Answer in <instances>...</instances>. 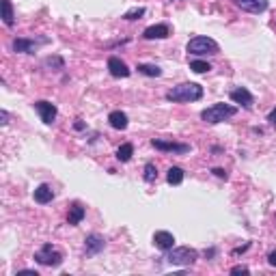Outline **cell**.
<instances>
[{
	"mask_svg": "<svg viewBox=\"0 0 276 276\" xmlns=\"http://www.w3.org/2000/svg\"><path fill=\"white\" fill-rule=\"evenodd\" d=\"M0 119H3V121H0V123H3V125H7V123H9V112H7V110H3V112H0Z\"/></svg>",
	"mask_w": 276,
	"mask_h": 276,
	"instance_id": "29",
	"label": "cell"
},
{
	"mask_svg": "<svg viewBox=\"0 0 276 276\" xmlns=\"http://www.w3.org/2000/svg\"><path fill=\"white\" fill-rule=\"evenodd\" d=\"M166 261L170 265H192L199 259V253L190 246H173L170 250H166Z\"/></svg>",
	"mask_w": 276,
	"mask_h": 276,
	"instance_id": "3",
	"label": "cell"
},
{
	"mask_svg": "<svg viewBox=\"0 0 276 276\" xmlns=\"http://www.w3.org/2000/svg\"><path fill=\"white\" fill-rule=\"evenodd\" d=\"M214 175H216V177H222V179H226V170H222V168H214Z\"/></svg>",
	"mask_w": 276,
	"mask_h": 276,
	"instance_id": "30",
	"label": "cell"
},
{
	"mask_svg": "<svg viewBox=\"0 0 276 276\" xmlns=\"http://www.w3.org/2000/svg\"><path fill=\"white\" fill-rule=\"evenodd\" d=\"M104 246H106V240H104L102 235H97V233L86 235V240H84V253H86V257H93L97 253H102Z\"/></svg>",
	"mask_w": 276,
	"mask_h": 276,
	"instance_id": "8",
	"label": "cell"
},
{
	"mask_svg": "<svg viewBox=\"0 0 276 276\" xmlns=\"http://www.w3.org/2000/svg\"><path fill=\"white\" fill-rule=\"evenodd\" d=\"M32 108L37 110V115L41 117V121L45 125H52L54 121H56V115H59V110H56V106L52 102H45V100H39L32 104Z\"/></svg>",
	"mask_w": 276,
	"mask_h": 276,
	"instance_id": "6",
	"label": "cell"
},
{
	"mask_svg": "<svg viewBox=\"0 0 276 276\" xmlns=\"http://www.w3.org/2000/svg\"><path fill=\"white\" fill-rule=\"evenodd\" d=\"M45 65H48V67H56V69L65 67V63H63L61 56H50V59H45Z\"/></svg>",
	"mask_w": 276,
	"mask_h": 276,
	"instance_id": "25",
	"label": "cell"
},
{
	"mask_svg": "<svg viewBox=\"0 0 276 276\" xmlns=\"http://www.w3.org/2000/svg\"><path fill=\"white\" fill-rule=\"evenodd\" d=\"M231 274H248V267L246 265H235L231 270Z\"/></svg>",
	"mask_w": 276,
	"mask_h": 276,
	"instance_id": "26",
	"label": "cell"
},
{
	"mask_svg": "<svg viewBox=\"0 0 276 276\" xmlns=\"http://www.w3.org/2000/svg\"><path fill=\"white\" fill-rule=\"evenodd\" d=\"M141 74L145 76H151V78H158L162 76V69L158 67V65H149V63H138V67H136Z\"/></svg>",
	"mask_w": 276,
	"mask_h": 276,
	"instance_id": "21",
	"label": "cell"
},
{
	"mask_svg": "<svg viewBox=\"0 0 276 276\" xmlns=\"http://www.w3.org/2000/svg\"><path fill=\"white\" fill-rule=\"evenodd\" d=\"M166 181H168L170 186H179V183L183 181V168H179V166H170L168 173H166Z\"/></svg>",
	"mask_w": 276,
	"mask_h": 276,
	"instance_id": "18",
	"label": "cell"
},
{
	"mask_svg": "<svg viewBox=\"0 0 276 276\" xmlns=\"http://www.w3.org/2000/svg\"><path fill=\"white\" fill-rule=\"evenodd\" d=\"M267 263H270L272 267H276V250H272V253L267 255Z\"/></svg>",
	"mask_w": 276,
	"mask_h": 276,
	"instance_id": "28",
	"label": "cell"
},
{
	"mask_svg": "<svg viewBox=\"0 0 276 276\" xmlns=\"http://www.w3.org/2000/svg\"><path fill=\"white\" fill-rule=\"evenodd\" d=\"M108 121L115 129H125L127 127V115L125 112H121V110H112L108 115Z\"/></svg>",
	"mask_w": 276,
	"mask_h": 276,
	"instance_id": "17",
	"label": "cell"
},
{
	"mask_svg": "<svg viewBox=\"0 0 276 276\" xmlns=\"http://www.w3.org/2000/svg\"><path fill=\"white\" fill-rule=\"evenodd\" d=\"M235 5L240 7L242 11H246V13H263L267 9V0H233Z\"/></svg>",
	"mask_w": 276,
	"mask_h": 276,
	"instance_id": "9",
	"label": "cell"
},
{
	"mask_svg": "<svg viewBox=\"0 0 276 276\" xmlns=\"http://www.w3.org/2000/svg\"><path fill=\"white\" fill-rule=\"evenodd\" d=\"M3 22H5L9 28L15 24V15H13V5H11V0H3Z\"/></svg>",
	"mask_w": 276,
	"mask_h": 276,
	"instance_id": "20",
	"label": "cell"
},
{
	"mask_svg": "<svg viewBox=\"0 0 276 276\" xmlns=\"http://www.w3.org/2000/svg\"><path fill=\"white\" fill-rule=\"evenodd\" d=\"M134 156V145L132 143H123L121 147L117 149V160L119 162H129Z\"/></svg>",
	"mask_w": 276,
	"mask_h": 276,
	"instance_id": "19",
	"label": "cell"
},
{
	"mask_svg": "<svg viewBox=\"0 0 276 276\" xmlns=\"http://www.w3.org/2000/svg\"><path fill=\"white\" fill-rule=\"evenodd\" d=\"M186 50H188V54H194V56H205V54H218L220 52V45L212 37H194L188 41Z\"/></svg>",
	"mask_w": 276,
	"mask_h": 276,
	"instance_id": "4",
	"label": "cell"
},
{
	"mask_svg": "<svg viewBox=\"0 0 276 276\" xmlns=\"http://www.w3.org/2000/svg\"><path fill=\"white\" fill-rule=\"evenodd\" d=\"M235 115H238V108L235 106H229V104H214V106H209L201 112V119L209 125H216V123H222V121L235 117Z\"/></svg>",
	"mask_w": 276,
	"mask_h": 276,
	"instance_id": "2",
	"label": "cell"
},
{
	"mask_svg": "<svg viewBox=\"0 0 276 276\" xmlns=\"http://www.w3.org/2000/svg\"><path fill=\"white\" fill-rule=\"evenodd\" d=\"M267 121H270V125H274V127H276V108H272V110H270V115H267Z\"/></svg>",
	"mask_w": 276,
	"mask_h": 276,
	"instance_id": "27",
	"label": "cell"
},
{
	"mask_svg": "<svg viewBox=\"0 0 276 276\" xmlns=\"http://www.w3.org/2000/svg\"><path fill=\"white\" fill-rule=\"evenodd\" d=\"M153 244L166 253V250H170L175 246V235L168 233V231H156V235H153Z\"/></svg>",
	"mask_w": 276,
	"mask_h": 276,
	"instance_id": "13",
	"label": "cell"
},
{
	"mask_svg": "<svg viewBox=\"0 0 276 276\" xmlns=\"http://www.w3.org/2000/svg\"><path fill=\"white\" fill-rule=\"evenodd\" d=\"M231 102L240 104V106H244V108H253L255 97H253V93H250L248 88L240 86V88H235V91H231Z\"/></svg>",
	"mask_w": 276,
	"mask_h": 276,
	"instance_id": "11",
	"label": "cell"
},
{
	"mask_svg": "<svg viewBox=\"0 0 276 276\" xmlns=\"http://www.w3.org/2000/svg\"><path fill=\"white\" fill-rule=\"evenodd\" d=\"M86 216V209L80 205V203H74V205L69 207V214H67V222L69 224H80L82 222V218Z\"/></svg>",
	"mask_w": 276,
	"mask_h": 276,
	"instance_id": "16",
	"label": "cell"
},
{
	"mask_svg": "<svg viewBox=\"0 0 276 276\" xmlns=\"http://www.w3.org/2000/svg\"><path fill=\"white\" fill-rule=\"evenodd\" d=\"M151 145L156 147L158 151H168V153H179V156H183V153H190V145L186 143H175V141H162V138H153Z\"/></svg>",
	"mask_w": 276,
	"mask_h": 276,
	"instance_id": "7",
	"label": "cell"
},
{
	"mask_svg": "<svg viewBox=\"0 0 276 276\" xmlns=\"http://www.w3.org/2000/svg\"><path fill=\"white\" fill-rule=\"evenodd\" d=\"M35 261L41 263V265H48V267H56V265L63 263V255L52 244H45L35 253Z\"/></svg>",
	"mask_w": 276,
	"mask_h": 276,
	"instance_id": "5",
	"label": "cell"
},
{
	"mask_svg": "<svg viewBox=\"0 0 276 276\" xmlns=\"http://www.w3.org/2000/svg\"><path fill=\"white\" fill-rule=\"evenodd\" d=\"M145 15V7H134V9H129L125 15H123V20L127 22H132V20H141Z\"/></svg>",
	"mask_w": 276,
	"mask_h": 276,
	"instance_id": "24",
	"label": "cell"
},
{
	"mask_svg": "<svg viewBox=\"0 0 276 276\" xmlns=\"http://www.w3.org/2000/svg\"><path fill=\"white\" fill-rule=\"evenodd\" d=\"M170 35V28H168V24H153V26H149V28H145V32H143V37L145 39H166Z\"/></svg>",
	"mask_w": 276,
	"mask_h": 276,
	"instance_id": "14",
	"label": "cell"
},
{
	"mask_svg": "<svg viewBox=\"0 0 276 276\" xmlns=\"http://www.w3.org/2000/svg\"><path fill=\"white\" fill-rule=\"evenodd\" d=\"M41 43H48V39H39V41H35V39H15L13 50L15 52H24V54H32Z\"/></svg>",
	"mask_w": 276,
	"mask_h": 276,
	"instance_id": "10",
	"label": "cell"
},
{
	"mask_svg": "<svg viewBox=\"0 0 276 276\" xmlns=\"http://www.w3.org/2000/svg\"><path fill=\"white\" fill-rule=\"evenodd\" d=\"M108 71H110V76H115V78H127L132 74L129 67L119 59V56H110L108 59Z\"/></svg>",
	"mask_w": 276,
	"mask_h": 276,
	"instance_id": "12",
	"label": "cell"
},
{
	"mask_svg": "<svg viewBox=\"0 0 276 276\" xmlns=\"http://www.w3.org/2000/svg\"><path fill=\"white\" fill-rule=\"evenodd\" d=\"M201 97H203V86L197 84V82L177 84V86H173V88H170V91L166 93V100H168V102H179V104L199 102Z\"/></svg>",
	"mask_w": 276,
	"mask_h": 276,
	"instance_id": "1",
	"label": "cell"
},
{
	"mask_svg": "<svg viewBox=\"0 0 276 276\" xmlns=\"http://www.w3.org/2000/svg\"><path fill=\"white\" fill-rule=\"evenodd\" d=\"M32 197H35V203H39V205H48V203H52V199H54V190H52V186L41 183L35 188Z\"/></svg>",
	"mask_w": 276,
	"mask_h": 276,
	"instance_id": "15",
	"label": "cell"
},
{
	"mask_svg": "<svg viewBox=\"0 0 276 276\" xmlns=\"http://www.w3.org/2000/svg\"><path fill=\"white\" fill-rule=\"evenodd\" d=\"M190 69L194 74H207V71L212 69V65L205 63V61H190Z\"/></svg>",
	"mask_w": 276,
	"mask_h": 276,
	"instance_id": "23",
	"label": "cell"
},
{
	"mask_svg": "<svg viewBox=\"0 0 276 276\" xmlns=\"http://www.w3.org/2000/svg\"><path fill=\"white\" fill-rule=\"evenodd\" d=\"M145 181L147 183H153L158 179V168H156V164H153V162H147V164H145Z\"/></svg>",
	"mask_w": 276,
	"mask_h": 276,
	"instance_id": "22",
	"label": "cell"
}]
</instances>
